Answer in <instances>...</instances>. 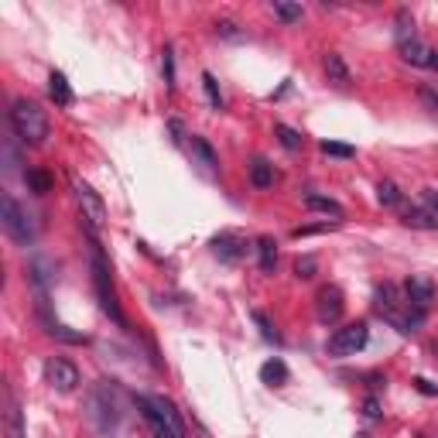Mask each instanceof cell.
<instances>
[{
  "label": "cell",
  "mask_w": 438,
  "mask_h": 438,
  "mask_svg": "<svg viewBox=\"0 0 438 438\" xmlns=\"http://www.w3.org/2000/svg\"><path fill=\"white\" fill-rule=\"evenodd\" d=\"M7 117H11V130H14V137L21 144H31V148L45 144V137H49V113L34 100H14Z\"/></svg>",
  "instance_id": "1"
},
{
  "label": "cell",
  "mask_w": 438,
  "mask_h": 438,
  "mask_svg": "<svg viewBox=\"0 0 438 438\" xmlns=\"http://www.w3.org/2000/svg\"><path fill=\"white\" fill-rule=\"evenodd\" d=\"M0 226H4V233H7L18 247H31L34 236H38L34 223H31V216H27V209L18 206V199H14L11 192L0 195Z\"/></svg>",
  "instance_id": "2"
},
{
  "label": "cell",
  "mask_w": 438,
  "mask_h": 438,
  "mask_svg": "<svg viewBox=\"0 0 438 438\" xmlns=\"http://www.w3.org/2000/svg\"><path fill=\"white\" fill-rule=\"evenodd\" d=\"M93 247H96V243H93ZM93 288H96L100 309H103L117 326H127V318H124V311H120V302H117V291H113V281H110V264H106L100 247L93 250Z\"/></svg>",
  "instance_id": "3"
},
{
  "label": "cell",
  "mask_w": 438,
  "mask_h": 438,
  "mask_svg": "<svg viewBox=\"0 0 438 438\" xmlns=\"http://www.w3.org/2000/svg\"><path fill=\"white\" fill-rule=\"evenodd\" d=\"M89 418H93V425H96L100 435H106V438L117 435V428H120V411H117V401H113L106 380L89 394Z\"/></svg>",
  "instance_id": "4"
},
{
  "label": "cell",
  "mask_w": 438,
  "mask_h": 438,
  "mask_svg": "<svg viewBox=\"0 0 438 438\" xmlns=\"http://www.w3.org/2000/svg\"><path fill=\"white\" fill-rule=\"evenodd\" d=\"M72 192H76V199H79V209H82V230L89 233L93 240H96V230L106 223V206H103V199L93 192V185H86V181H79L72 179Z\"/></svg>",
  "instance_id": "5"
},
{
  "label": "cell",
  "mask_w": 438,
  "mask_h": 438,
  "mask_svg": "<svg viewBox=\"0 0 438 438\" xmlns=\"http://www.w3.org/2000/svg\"><path fill=\"white\" fill-rule=\"evenodd\" d=\"M366 342H370L366 322H349V326H342L329 335V353L333 356H356Z\"/></svg>",
  "instance_id": "6"
},
{
  "label": "cell",
  "mask_w": 438,
  "mask_h": 438,
  "mask_svg": "<svg viewBox=\"0 0 438 438\" xmlns=\"http://www.w3.org/2000/svg\"><path fill=\"white\" fill-rule=\"evenodd\" d=\"M342 311H346L342 288H335V284H322V288L315 291V315H318V322H322V326H335V322L342 318Z\"/></svg>",
  "instance_id": "7"
},
{
  "label": "cell",
  "mask_w": 438,
  "mask_h": 438,
  "mask_svg": "<svg viewBox=\"0 0 438 438\" xmlns=\"http://www.w3.org/2000/svg\"><path fill=\"white\" fill-rule=\"evenodd\" d=\"M45 380L58 390V394H72L79 387V366L65 356H52L45 363Z\"/></svg>",
  "instance_id": "8"
},
{
  "label": "cell",
  "mask_w": 438,
  "mask_h": 438,
  "mask_svg": "<svg viewBox=\"0 0 438 438\" xmlns=\"http://www.w3.org/2000/svg\"><path fill=\"white\" fill-rule=\"evenodd\" d=\"M435 291L438 288L428 274H411V278L404 281V302H408L414 311H428L432 302H435Z\"/></svg>",
  "instance_id": "9"
},
{
  "label": "cell",
  "mask_w": 438,
  "mask_h": 438,
  "mask_svg": "<svg viewBox=\"0 0 438 438\" xmlns=\"http://www.w3.org/2000/svg\"><path fill=\"white\" fill-rule=\"evenodd\" d=\"M212 254L223 260V264H240V260L247 257V250H250V243L240 236V233H219V236H212Z\"/></svg>",
  "instance_id": "10"
},
{
  "label": "cell",
  "mask_w": 438,
  "mask_h": 438,
  "mask_svg": "<svg viewBox=\"0 0 438 438\" xmlns=\"http://www.w3.org/2000/svg\"><path fill=\"white\" fill-rule=\"evenodd\" d=\"M137 401H144V404H148V408H151V411H155L157 418H161V421H165V425H168V428L175 432V435L185 438V421H181L179 408H175V404H172L168 397H151V394H137Z\"/></svg>",
  "instance_id": "11"
},
{
  "label": "cell",
  "mask_w": 438,
  "mask_h": 438,
  "mask_svg": "<svg viewBox=\"0 0 438 438\" xmlns=\"http://www.w3.org/2000/svg\"><path fill=\"white\" fill-rule=\"evenodd\" d=\"M401 305H408L404 298H401V291H397V284H377V291H373V309L380 311L384 318H390L394 311H401Z\"/></svg>",
  "instance_id": "12"
},
{
  "label": "cell",
  "mask_w": 438,
  "mask_h": 438,
  "mask_svg": "<svg viewBox=\"0 0 438 438\" xmlns=\"http://www.w3.org/2000/svg\"><path fill=\"white\" fill-rule=\"evenodd\" d=\"M397 52L401 58L408 62V65H418V69H425V65H432V49L425 45V41H408V45H397Z\"/></svg>",
  "instance_id": "13"
},
{
  "label": "cell",
  "mask_w": 438,
  "mask_h": 438,
  "mask_svg": "<svg viewBox=\"0 0 438 438\" xmlns=\"http://www.w3.org/2000/svg\"><path fill=\"white\" fill-rule=\"evenodd\" d=\"M41 322H45V333L52 335V339H62V342H72V346H86V342H89V335H86V333H72L69 326L55 322V318H49V315H41Z\"/></svg>",
  "instance_id": "14"
},
{
  "label": "cell",
  "mask_w": 438,
  "mask_h": 438,
  "mask_svg": "<svg viewBox=\"0 0 438 438\" xmlns=\"http://www.w3.org/2000/svg\"><path fill=\"white\" fill-rule=\"evenodd\" d=\"M322 69H326L329 82H335V86H349V69H346V62H342V55L339 52H326Z\"/></svg>",
  "instance_id": "15"
},
{
  "label": "cell",
  "mask_w": 438,
  "mask_h": 438,
  "mask_svg": "<svg viewBox=\"0 0 438 438\" xmlns=\"http://www.w3.org/2000/svg\"><path fill=\"white\" fill-rule=\"evenodd\" d=\"M188 148H192V155L199 157V165H202L206 172H216V168H219V161H216V151L209 148V141H206V137L192 134V137H188Z\"/></svg>",
  "instance_id": "16"
},
{
  "label": "cell",
  "mask_w": 438,
  "mask_h": 438,
  "mask_svg": "<svg viewBox=\"0 0 438 438\" xmlns=\"http://www.w3.org/2000/svg\"><path fill=\"white\" fill-rule=\"evenodd\" d=\"M274 179H278V175H274V165H271L267 157H254V161H250V181H254L257 188H271Z\"/></svg>",
  "instance_id": "17"
},
{
  "label": "cell",
  "mask_w": 438,
  "mask_h": 438,
  "mask_svg": "<svg viewBox=\"0 0 438 438\" xmlns=\"http://www.w3.org/2000/svg\"><path fill=\"white\" fill-rule=\"evenodd\" d=\"M49 93H52V100L58 106H69V103H72V86H69V79L62 76L58 69H52V76H49Z\"/></svg>",
  "instance_id": "18"
},
{
  "label": "cell",
  "mask_w": 438,
  "mask_h": 438,
  "mask_svg": "<svg viewBox=\"0 0 438 438\" xmlns=\"http://www.w3.org/2000/svg\"><path fill=\"white\" fill-rule=\"evenodd\" d=\"M260 380L267 387H284L288 384V366H284V360H267L264 366H260Z\"/></svg>",
  "instance_id": "19"
},
{
  "label": "cell",
  "mask_w": 438,
  "mask_h": 438,
  "mask_svg": "<svg viewBox=\"0 0 438 438\" xmlns=\"http://www.w3.org/2000/svg\"><path fill=\"white\" fill-rule=\"evenodd\" d=\"M305 206H309L311 212H326V216H333V219H342V206H339L335 199H329V195L309 192V195H305Z\"/></svg>",
  "instance_id": "20"
},
{
  "label": "cell",
  "mask_w": 438,
  "mask_h": 438,
  "mask_svg": "<svg viewBox=\"0 0 438 438\" xmlns=\"http://www.w3.org/2000/svg\"><path fill=\"white\" fill-rule=\"evenodd\" d=\"M257 254H260V271H264V274H271V271L278 267V243H274V236H260V240H257Z\"/></svg>",
  "instance_id": "21"
},
{
  "label": "cell",
  "mask_w": 438,
  "mask_h": 438,
  "mask_svg": "<svg viewBox=\"0 0 438 438\" xmlns=\"http://www.w3.org/2000/svg\"><path fill=\"white\" fill-rule=\"evenodd\" d=\"M25 181H27V188H31L34 195H45V192H52V175H49V172H41V168H27Z\"/></svg>",
  "instance_id": "22"
},
{
  "label": "cell",
  "mask_w": 438,
  "mask_h": 438,
  "mask_svg": "<svg viewBox=\"0 0 438 438\" xmlns=\"http://www.w3.org/2000/svg\"><path fill=\"white\" fill-rule=\"evenodd\" d=\"M397 31H394V38H397V45H408V41H414V18L411 11H397Z\"/></svg>",
  "instance_id": "23"
},
{
  "label": "cell",
  "mask_w": 438,
  "mask_h": 438,
  "mask_svg": "<svg viewBox=\"0 0 438 438\" xmlns=\"http://www.w3.org/2000/svg\"><path fill=\"white\" fill-rule=\"evenodd\" d=\"M418 209L432 219V226L438 230V192L435 188H421V195H418Z\"/></svg>",
  "instance_id": "24"
},
{
  "label": "cell",
  "mask_w": 438,
  "mask_h": 438,
  "mask_svg": "<svg viewBox=\"0 0 438 438\" xmlns=\"http://www.w3.org/2000/svg\"><path fill=\"white\" fill-rule=\"evenodd\" d=\"M274 134H278L281 148H288V151H302V144H305V137L295 127H288V124H274Z\"/></svg>",
  "instance_id": "25"
},
{
  "label": "cell",
  "mask_w": 438,
  "mask_h": 438,
  "mask_svg": "<svg viewBox=\"0 0 438 438\" xmlns=\"http://www.w3.org/2000/svg\"><path fill=\"white\" fill-rule=\"evenodd\" d=\"M274 14L281 18L284 25H295V21H302V18H305L302 4H288V0H274Z\"/></svg>",
  "instance_id": "26"
},
{
  "label": "cell",
  "mask_w": 438,
  "mask_h": 438,
  "mask_svg": "<svg viewBox=\"0 0 438 438\" xmlns=\"http://www.w3.org/2000/svg\"><path fill=\"white\" fill-rule=\"evenodd\" d=\"M377 202H380V206H401L404 195H401V188H397L394 181H380V185H377Z\"/></svg>",
  "instance_id": "27"
},
{
  "label": "cell",
  "mask_w": 438,
  "mask_h": 438,
  "mask_svg": "<svg viewBox=\"0 0 438 438\" xmlns=\"http://www.w3.org/2000/svg\"><path fill=\"white\" fill-rule=\"evenodd\" d=\"M7 428H11V438H25V421H21V408L14 404V397L7 394Z\"/></svg>",
  "instance_id": "28"
},
{
  "label": "cell",
  "mask_w": 438,
  "mask_h": 438,
  "mask_svg": "<svg viewBox=\"0 0 438 438\" xmlns=\"http://www.w3.org/2000/svg\"><path fill=\"white\" fill-rule=\"evenodd\" d=\"M202 89H206V96H209V106L212 110H223V93H219V82H216V76L212 72H202Z\"/></svg>",
  "instance_id": "29"
},
{
  "label": "cell",
  "mask_w": 438,
  "mask_h": 438,
  "mask_svg": "<svg viewBox=\"0 0 438 438\" xmlns=\"http://www.w3.org/2000/svg\"><path fill=\"white\" fill-rule=\"evenodd\" d=\"M318 148H322V155H329V157H342V161L356 157V148H353V144H339V141H322Z\"/></svg>",
  "instance_id": "30"
},
{
  "label": "cell",
  "mask_w": 438,
  "mask_h": 438,
  "mask_svg": "<svg viewBox=\"0 0 438 438\" xmlns=\"http://www.w3.org/2000/svg\"><path fill=\"white\" fill-rule=\"evenodd\" d=\"M254 322H257V329H260V335L267 339V342H274V346H281V333L274 329V322L264 315V311H254Z\"/></svg>",
  "instance_id": "31"
},
{
  "label": "cell",
  "mask_w": 438,
  "mask_h": 438,
  "mask_svg": "<svg viewBox=\"0 0 438 438\" xmlns=\"http://www.w3.org/2000/svg\"><path fill=\"white\" fill-rule=\"evenodd\" d=\"M404 226H411V230H435V226H432V219H428V216H425L418 206L404 212Z\"/></svg>",
  "instance_id": "32"
},
{
  "label": "cell",
  "mask_w": 438,
  "mask_h": 438,
  "mask_svg": "<svg viewBox=\"0 0 438 438\" xmlns=\"http://www.w3.org/2000/svg\"><path fill=\"white\" fill-rule=\"evenodd\" d=\"M161 72H165V86L175 89V52H172V49L161 52Z\"/></svg>",
  "instance_id": "33"
},
{
  "label": "cell",
  "mask_w": 438,
  "mask_h": 438,
  "mask_svg": "<svg viewBox=\"0 0 438 438\" xmlns=\"http://www.w3.org/2000/svg\"><path fill=\"white\" fill-rule=\"evenodd\" d=\"M315 271H318V260L315 257H298V264H295L298 278H315Z\"/></svg>",
  "instance_id": "34"
},
{
  "label": "cell",
  "mask_w": 438,
  "mask_h": 438,
  "mask_svg": "<svg viewBox=\"0 0 438 438\" xmlns=\"http://www.w3.org/2000/svg\"><path fill=\"white\" fill-rule=\"evenodd\" d=\"M216 31H219L223 38H230V41H240V38H243V31H240L236 21H216Z\"/></svg>",
  "instance_id": "35"
},
{
  "label": "cell",
  "mask_w": 438,
  "mask_h": 438,
  "mask_svg": "<svg viewBox=\"0 0 438 438\" xmlns=\"http://www.w3.org/2000/svg\"><path fill=\"white\" fill-rule=\"evenodd\" d=\"M418 100H421V103L428 106L432 113H438V93L432 89V86H421V89H418Z\"/></svg>",
  "instance_id": "36"
},
{
  "label": "cell",
  "mask_w": 438,
  "mask_h": 438,
  "mask_svg": "<svg viewBox=\"0 0 438 438\" xmlns=\"http://www.w3.org/2000/svg\"><path fill=\"white\" fill-rule=\"evenodd\" d=\"M333 226H335V223H318V226H298V230H295V236L302 240V236H311V233H329Z\"/></svg>",
  "instance_id": "37"
},
{
  "label": "cell",
  "mask_w": 438,
  "mask_h": 438,
  "mask_svg": "<svg viewBox=\"0 0 438 438\" xmlns=\"http://www.w3.org/2000/svg\"><path fill=\"white\" fill-rule=\"evenodd\" d=\"M363 414H366L370 421H377V418H380V401H377V397H366V401H363Z\"/></svg>",
  "instance_id": "38"
},
{
  "label": "cell",
  "mask_w": 438,
  "mask_h": 438,
  "mask_svg": "<svg viewBox=\"0 0 438 438\" xmlns=\"http://www.w3.org/2000/svg\"><path fill=\"white\" fill-rule=\"evenodd\" d=\"M168 127H172V134H175V144H181V141H185V127H181L179 120H172Z\"/></svg>",
  "instance_id": "39"
},
{
  "label": "cell",
  "mask_w": 438,
  "mask_h": 438,
  "mask_svg": "<svg viewBox=\"0 0 438 438\" xmlns=\"http://www.w3.org/2000/svg\"><path fill=\"white\" fill-rule=\"evenodd\" d=\"M414 387H418V390H421V394H432V397H435L438 390L432 384H428V380H421V377H418V380H414Z\"/></svg>",
  "instance_id": "40"
},
{
  "label": "cell",
  "mask_w": 438,
  "mask_h": 438,
  "mask_svg": "<svg viewBox=\"0 0 438 438\" xmlns=\"http://www.w3.org/2000/svg\"><path fill=\"white\" fill-rule=\"evenodd\" d=\"M428 69H435L438 72V52H432V65H428Z\"/></svg>",
  "instance_id": "41"
},
{
  "label": "cell",
  "mask_w": 438,
  "mask_h": 438,
  "mask_svg": "<svg viewBox=\"0 0 438 438\" xmlns=\"http://www.w3.org/2000/svg\"><path fill=\"white\" fill-rule=\"evenodd\" d=\"M356 438H366V435H356Z\"/></svg>",
  "instance_id": "42"
}]
</instances>
